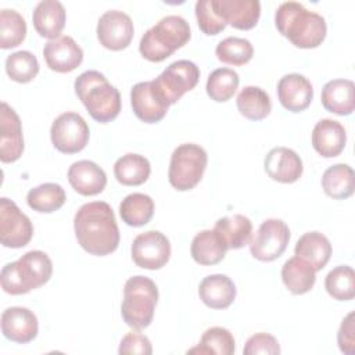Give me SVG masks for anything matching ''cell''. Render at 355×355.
I'll return each instance as SVG.
<instances>
[{
	"label": "cell",
	"mask_w": 355,
	"mask_h": 355,
	"mask_svg": "<svg viewBox=\"0 0 355 355\" xmlns=\"http://www.w3.org/2000/svg\"><path fill=\"white\" fill-rule=\"evenodd\" d=\"M39 323L36 315L24 306H11L1 313V333L10 341L26 344L36 338Z\"/></svg>",
	"instance_id": "17"
},
{
	"label": "cell",
	"mask_w": 355,
	"mask_h": 355,
	"mask_svg": "<svg viewBox=\"0 0 355 355\" xmlns=\"http://www.w3.org/2000/svg\"><path fill=\"white\" fill-rule=\"evenodd\" d=\"M6 72L11 80L18 83H28L33 80L39 72L37 58L26 50L11 53L6 58Z\"/></svg>",
	"instance_id": "40"
},
{
	"label": "cell",
	"mask_w": 355,
	"mask_h": 355,
	"mask_svg": "<svg viewBox=\"0 0 355 355\" xmlns=\"http://www.w3.org/2000/svg\"><path fill=\"white\" fill-rule=\"evenodd\" d=\"M151 173L148 159L140 154H125L116 159L114 165V175L123 186H140Z\"/></svg>",
	"instance_id": "31"
},
{
	"label": "cell",
	"mask_w": 355,
	"mask_h": 355,
	"mask_svg": "<svg viewBox=\"0 0 355 355\" xmlns=\"http://www.w3.org/2000/svg\"><path fill=\"white\" fill-rule=\"evenodd\" d=\"M239 112L250 121H261L270 114L272 103L269 94L258 86H245L236 100Z\"/></svg>",
	"instance_id": "32"
},
{
	"label": "cell",
	"mask_w": 355,
	"mask_h": 355,
	"mask_svg": "<svg viewBox=\"0 0 355 355\" xmlns=\"http://www.w3.org/2000/svg\"><path fill=\"white\" fill-rule=\"evenodd\" d=\"M200 79L198 67L189 60H178L169 64L162 73L155 78V83L169 101V104L178 103L182 96L196 87Z\"/></svg>",
	"instance_id": "10"
},
{
	"label": "cell",
	"mask_w": 355,
	"mask_h": 355,
	"mask_svg": "<svg viewBox=\"0 0 355 355\" xmlns=\"http://www.w3.org/2000/svg\"><path fill=\"white\" fill-rule=\"evenodd\" d=\"M275 25L284 37L300 49L318 47L327 32L324 18L297 1H284L277 7Z\"/></svg>",
	"instance_id": "2"
},
{
	"label": "cell",
	"mask_w": 355,
	"mask_h": 355,
	"mask_svg": "<svg viewBox=\"0 0 355 355\" xmlns=\"http://www.w3.org/2000/svg\"><path fill=\"white\" fill-rule=\"evenodd\" d=\"M347 143L345 128L334 119H320L312 130V146L324 158L337 157Z\"/></svg>",
	"instance_id": "22"
},
{
	"label": "cell",
	"mask_w": 355,
	"mask_h": 355,
	"mask_svg": "<svg viewBox=\"0 0 355 355\" xmlns=\"http://www.w3.org/2000/svg\"><path fill=\"white\" fill-rule=\"evenodd\" d=\"M294 252L313 266V269L322 270L331 257V244L329 239L319 232H308L302 234L297 243Z\"/></svg>",
	"instance_id": "27"
},
{
	"label": "cell",
	"mask_w": 355,
	"mask_h": 355,
	"mask_svg": "<svg viewBox=\"0 0 355 355\" xmlns=\"http://www.w3.org/2000/svg\"><path fill=\"white\" fill-rule=\"evenodd\" d=\"M290 229L282 219H266L250 240V251L254 258L263 262L277 259L287 248Z\"/></svg>",
	"instance_id": "9"
},
{
	"label": "cell",
	"mask_w": 355,
	"mask_h": 355,
	"mask_svg": "<svg viewBox=\"0 0 355 355\" xmlns=\"http://www.w3.org/2000/svg\"><path fill=\"white\" fill-rule=\"evenodd\" d=\"M234 337L225 327H209L201 336V340L197 347L187 351V354H219V355H232L234 354Z\"/></svg>",
	"instance_id": "35"
},
{
	"label": "cell",
	"mask_w": 355,
	"mask_h": 355,
	"mask_svg": "<svg viewBox=\"0 0 355 355\" xmlns=\"http://www.w3.org/2000/svg\"><path fill=\"white\" fill-rule=\"evenodd\" d=\"M320 100L329 112L349 115L355 108V85L349 79L329 80L322 89Z\"/></svg>",
	"instance_id": "25"
},
{
	"label": "cell",
	"mask_w": 355,
	"mask_h": 355,
	"mask_svg": "<svg viewBox=\"0 0 355 355\" xmlns=\"http://www.w3.org/2000/svg\"><path fill=\"white\" fill-rule=\"evenodd\" d=\"M133 262L143 269H161L171 257V243L165 234L158 230L140 233L133 240L132 248Z\"/></svg>",
	"instance_id": "12"
},
{
	"label": "cell",
	"mask_w": 355,
	"mask_h": 355,
	"mask_svg": "<svg viewBox=\"0 0 355 355\" xmlns=\"http://www.w3.org/2000/svg\"><path fill=\"white\" fill-rule=\"evenodd\" d=\"M158 302L157 284L147 276L129 277L123 287L121 313L123 322L136 330L150 326Z\"/></svg>",
	"instance_id": "6"
},
{
	"label": "cell",
	"mask_w": 355,
	"mask_h": 355,
	"mask_svg": "<svg viewBox=\"0 0 355 355\" xmlns=\"http://www.w3.org/2000/svg\"><path fill=\"white\" fill-rule=\"evenodd\" d=\"M65 8L57 0H42L33 10L32 21L36 32L50 40L60 37L65 26Z\"/></svg>",
	"instance_id": "24"
},
{
	"label": "cell",
	"mask_w": 355,
	"mask_h": 355,
	"mask_svg": "<svg viewBox=\"0 0 355 355\" xmlns=\"http://www.w3.org/2000/svg\"><path fill=\"white\" fill-rule=\"evenodd\" d=\"M68 182L82 196H96L105 189L107 175L93 161L80 159L68 169Z\"/></svg>",
	"instance_id": "21"
},
{
	"label": "cell",
	"mask_w": 355,
	"mask_h": 355,
	"mask_svg": "<svg viewBox=\"0 0 355 355\" xmlns=\"http://www.w3.org/2000/svg\"><path fill=\"white\" fill-rule=\"evenodd\" d=\"M154 214V201L143 193H132L119 204V215L122 220L133 227L144 226Z\"/></svg>",
	"instance_id": "33"
},
{
	"label": "cell",
	"mask_w": 355,
	"mask_h": 355,
	"mask_svg": "<svg viewBox=\"0 0 355 355\" xmlns=\"http://www.w3.org/2000/svg\"><path fill=\"white\" fill-rule=\"evenodd\" d=\"M118 352L122 354H140V355H150L153 352L150 340L139 333V331H129L119 344Z\"/></svg>",
	"instance_id": "43"
},
{
	"label": "cell",
	"mask_w": 355,
	"mask_h": 355,
	"mask_svg": "<svg viewBox=\"0 0 355 355\" xmlns=\"http://www.w3.org/2000/svg\"><path fill=\"white\" fill-rule=\"evenodd\" d=\"M33 236L31 219L6 197L0 198V241L8 248L25 247Z\"/></svg>",
	"instance_id": "11"
},
{
	"label": "cell",
	"mask_w": 355,
	"mask_h": 355,
	"mask_svg": "<svg viewBox=\"0 0 355 355\" xmlns=\"http://www.w3.org/2000/svg\"><path fill=\"white\" fill-rule=\"evenodd\" d=\"M227 251V245L215 229H207L197 233L191 241L190 252L193 259L200 265L219 263Z\"/></svg>",
	"instance_id": "26"
},
{
	"label": "cell",
	"mask_w": 355,
	"mask_h": 355,
	"mask_svg": "<svg viewBox=\"0 0 355 355\" xmlns=\"http://www.w3.org/2000/svg\"><path fill=\"white\" fill-rule=\"evenodd\" d=\"M243 352L245 355H257V354L277 355L280 354V347L277 340L273 336L268 333H257L247 340Z\"/></svg>",
	"instance_id": "42"
},
{
	"label": "cell",
	"mask_w": 355,
	"mask_h": 355,
	"mask_svg": "<svg viewBox=\"0 0 355 355\" xmlns=\"http://www.w3.org/2000/svg\"><path fill=\"white\" fill-rule=\"evenodd\" d=\"M196 18L200 29L208 36L218 35L226 28V22L214 8L212 0H198L196 3Z\"/></svg>",
	"instance_id": "41"
},
{
	"label": "cell",
	"mask_w": 355,
	"mask_h": 355,
	"mask_svg": "<svg viewBox=\"0 0 355 355\" xmlns=\"http://www.w3.org/2000/svg\"><path fill=\"white\" fill-rule=\"evenodd\" d=\"M43 57L51 71L67 73L82 64L83 50L71 36H60L44 44Z\"/></svg>",
	"instance_id": "16"
},
{
	"label": "cell",
	"mask_w": 355,
	"mask_h": 355,
	"mask_svg": "<svg viewBox=\"0 0 355 355\" xmlns=\"http://www.w3.org/2000/svg\"><path fill=\"white\" fill-rule=\"evenodd\" d=\"M324 193L334 200H345L354 194L355 175L348 164H336L329 166L322 176Z\"/></svg>",
	"instance_id": "29"
},
{
	"label": "cell",
	"mask_w": 355,
	"mask_h": 355,
	"mask_svg": "<svg viewBox=\"0 0 355 355\" xmlns=\"http://www.w3.org/2000/svg\"><path fill=\"white\" fill-rule=\"evenodd\" d=\"M215 54L218 60L225 64L244 65L252 58L254 47L251 42L244 37L229 36L218 43Z\"/></svg>",
	"instance_id": "39"
},
{
	"label": "cell",
	"mask_w": 355,
	"mask_h": 355,
	"mask_svg": "<svg viewBox=\"0 0 355 355\" xmlns=\"http://www.w3.org/2000/svg\"><path fill=\"white\" fill-rule=\"evenodd\" d=\"M53 273V262L43 251L33 250L24 254L18 261L3 266L1 288L11 295L26 294L46 284Z\"/></svg>",
	"instance_id": "4"
},
{
	"label": "cell",
	"mask_w": 355,
	"mask_h": 355,
	"mask_svg": "<svg viewBox=\"0 0 355 355\" xmlns=\"http://www.w3.org/2000/svg\"><path fill=\"white\" fill-rule=\"evenodd\" d=\"M354 312H349L341 322L337 333V343L340 351L347 355L355 354V326H354Z\"/></svg>",
	"instance_id": "44"
},
{
	"label": "cell",
	"mask_w": 355,
	"mask_h": 355,
	"mask_svg": "<svg viewBox=\"0 0 355 355\" xmlns=\"http://www.w3.org/2000/svg\"><path fill=\"white\" fill-rule=\"evenodd\" d=\"M324 288L337 301H349L355 297V272L348 265L331 269L324 279Z\"/></svg>",
	"instance_id": "36"
},
{
	"label": "cell",
	"mask_w": 355,
	"mask_h": 355,
	"mask_svg": "<svg viewBox=\"0 0 355 355\" xmlns=\"http://www.w3.org/2000/svg\"><path fill=\"white\" fill-rule=\"evenodd\" d=\"M24 153L22 125L18 114L1 103L0 111V159L4 164L17 161Z\"/></svg>",
	"instance_id": "15"
},
{
	"label": "cell",
	"mask_w": 355,
	"mask_h": 355,
	"mask_svg": "<svg viewBox=\"0 0 355 355\" xmlns=\"http://www.w3.org/2000/svg\"><path fill=\"white\" fill-rule=\"evenodd\" d=\"M73 86L76 96L94 121L107 123L118 116L121 94L101 72L94 69L85 71L75 79Z\"/></svg>",
	"instance_id": "3"
},
{
	"label": "cell",
	"mask_w": 355,
	"mask_h": 355,
	"mask_svg": "<svg viewBox=\"0 0 355 355\" xmlns=\"http://www.w3.org/2000/svg\"><path fill=\"white\" fill-rule=\"evenodd\" d=\"M282 280L290 293L301 295L308 293L316 282V270L300 257L287 259L282 268Z\"/></svg>",
	"instance_id": "28"
},
{
	"label": "cell",
	"mask_w": 355,
	"mask_h": 355,
	"mask_svg": "<svg viewBox=\"0 0 355 355\" xmlns=\"http://www.w3.org/2000/svg\"><path fill=\"white\" fill-rule=\"evenodd\" d=\"M219 17L236 29H252L261 15L258 0H212Z\"/></svg>",
	"instance_id": "20"
},
{
	"label": "cell",
	"mask_w": 355,
	"mask_h": 355,
	"mask_svg": "<svg viewBox=\"0 0 355 355\" xmlns=\"http://www.w3.org/2000/svg\"><path fill=\"white\" fill-rule=\"evenodd\" d=\"M207 151L194 143H184L176 147L171 155L168 180L179 191L194 189L207 168Z\"/></svg>",
	"instance_id": "7"
},
{
	"label": "cell",
	"mask_w": 355,
	"mask_h": 355,
	"mask_svg": "<svg viewBox=\"0 0 355 355\" xmlns=\"http://www.w3.org/2000/svg\"><path fill=\"white\" fill-rule=\"evenodd\" d=\"M277 97L286 110L301 112L309 107L313 98V87L304 75L288 73L280 78L277 83Z\"/></svg>",
	"instance_id": "19"
},
{
	"label": "cell",
	"mask_w": 355,
	"mask_h": 355,
	"mask_svg": "<svg viewBox=\"0 0 355 355\" xmlns=\"http://www.w3.org/2000/svg\"><path fill=\"white\" fill-rule=\"evenodd\" d=\"M265 171L270 179L280 183L297 182L304 171L300 155L287 147H275L265 157Z\"/></svg>",
	"instance_id": "18"
},
{
	"label": "cell",
	"mask_w": 355,
	"mask_h": 355,
	"mask_svg": "<svg viewBox=\"0 0 355 355\" xmlns=\"http://www.w3.org/2000/svg\"><path fill=\"white\" fill-rule=\"evenodd\" d=\"M73 229L79 245L92 255L104 257L118 248L119 229L105 201L83 204L75 214Z\"/></svg>",
	"instance_id": "1"
},
{
	"label": "cell",
	"mask_w": 355,
	"mask_h": 355,
	"mask_svg": "<svg viewBox=\"0 0 355 355\" xmlns=\"http://www.w3.org/2000/svg\"><path fill=\"white\" fill-rule=\"evenodd\" d=\"M26 36V22L15 10L3 8L0 11V47L11 49L24 42Z\"/></svg>",
	"instance_id": "38"
},
{
	"label": "cell",
	"mask_w": 355,
	"mask_h": 355,
	"mask_svg": "<svg viewBox=\"0 0 355 355\" xmlns=\"http://www.w3.org/2000/svg\"><path fill=\"white\" fill-rule=\"evenodd\" d=\"M190 26L179 15H166L151 26L140 39V54L151 61L161 62L190 40Z\"/></svg>",
	"instance_id": "5"
},
{
	"label": "cell",
	"mask_w": 355,
	"mask_h": 355,
	"mask_svg": "<svg viewBox=\"0 0 355 355\" xmlns=\"http://www.w3.org/2000/svg\"><path fill=\"white\" fill-rule=\"evenodd\" d=\"M132 18L118 10L105 11L97 22V39L108 50L119 51L126 49L133 39Z\"/></svg>",
	"instance_id": "14"
},
{
	"label": "cell",
	"mask_w": 355,
	"mask_h": 355,
	"mask_svg": "<svg viewBox=\"0 0 355 355\" xmlns=\"http://www.w3.org/2000/svg\"><path fill=\"white\" fill-rule=\"evenodd\" d=\"M53 146L64 154L82 151L89 143L90 130L86 121L76 112H62L58 115L50 129Z\"/></svg>",
	"instance_id": "8"
},
{
	"label": "cell",
	"mask_w": 355,
	"mask_h": 355,
	"mask_svg": "<svg viewBox=\"0 0 355 355\" xmlns=\"http://www.w3.org/2000/svg\"><path fill=\"white\" fill-rule=\"evenodd\" d=\"M200 300L212 309H225L236 298V286L226 275H209L198 286Z\"/></svg>",
	"instance_id": "23"
},
{
	"label": "cell",
	"mask_w": 355,
	"mask_h": 355,
	"mask_svg": "<svg viewBox=\"0 0 355 355\" xmlns=\"http://www.w3.org/2000/svg\"><path fill=\"white\" fill-rule=\"evenodd\" d=\"M130 104L135 115L146 123L159 122L171 105L155 80L136 83L130 90Z\"/></svg>",
	"instance_id": "13"
},
{
	"label": "cell",
	"mask_w": 355,
	"mask_h": 355,
	"mask_svg": "<svg viewBox=\"0 0 355 355\" xmlns=\"http://www.w3.org/2000/svg\"><path fill=\"white\" fill-rule=\"evenodd\" d=\"M240 78L230 68H218L212 71L207 79V93L211 100L225 103L233 97L239 87Z\"/></svg>",
	"instance_id": "37"
},
{
	"label": "cell",
	"mask_w": 355,
	"mask_h": 355,
	"mask_svg": "<svg viewBox=\"0 0 355 355\" xmlns=\"http://www.w3.org/2000/svg\"><path fill=\"white\" fill-rule=\"evenodd\" d=\"M67 200L64 189L58 183H43L31 189L26 194L28 205L42 214H50L60 209Z\"/></svg>",
	"instance_id": "34"
},
{
	"label": "cell",
	"mask_w": 355,
	"mask_h": 355,
	"mask_svg": "<svg viewBox=\"0 0 355 355\" xmlns=\"http://www.w3.org/2000/svg\"><path fill=\"white\" fill-rule=\"evenodd\" d=\"M214 229L220 234L227 248L239 250L250 243L252 223L247 216L236 214L232 216H223L218 219Z\"/></svg>",
	"instance_id": "30"
}]
</instances>
